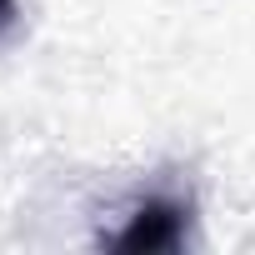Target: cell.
Here are the masks:
<instances>
[{"label": "cell", "instance_id": "obj_2", "mask_svg": "<svg viewBox=\"0 0 255 255\" xmlns=\"http://www.w3.org/2000/svg\"><path fill=\"white\" fill-rule=\"evenodd\" d=\"M15 20H20V0H0V40L15 30Z\"/></svg>", "mask_w": 255, "mask_h": 255}, {"label": "cell", "instance_id": "obj_1", "mask_svg": "<svg viewBox=\"0 0 255 255\" xmlns=\"http://www.w3.org/2000/svg\"><path fill=\"white\" fill-rule=\"evenodd\" d=\"M190 240V200L175 195H145L115 235H105L110 250H180Z\"/></svg>", "mask_w": 255, "mask_h": 255}]
</instances>
